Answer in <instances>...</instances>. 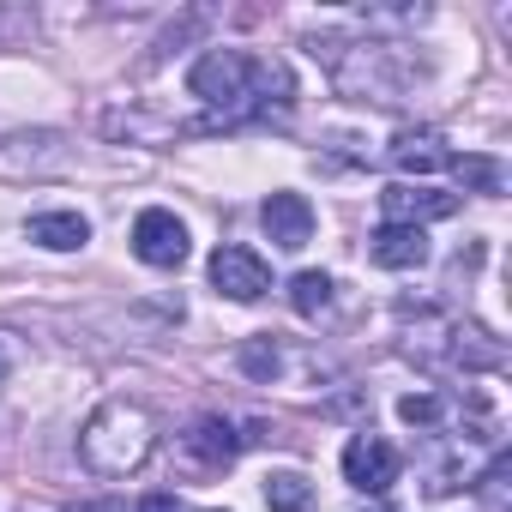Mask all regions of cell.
I'll return each mask as SVG.
<instances>
[{"label":"cell","instance_id":"obj_5","mask_svg":"<svg viewBox=\"0 0 512 512\" xmlns=\"http://www.w3.org/2000/svg\"><path fill=\"white\" fill-rule=\"evenodd\" d=\"M344 482L362 488V494H386L398 482V452L380 440V434H356L344 446Z\"/></svg>","mask_w":512,"mask_h":512},{"label":"cell","instance_id":"obj_14","mask_svg":"<svg viewBox=\"0 0 512 512\" xmlns=\"http://www.w3.org/2000/svg\"><path fill=\"white\" fill-rule=\"evenodd\" d=\"M452 169H458V181H464V187L500 193V163H494V157H452Z\"/></svg>","mask_w":512,"mask_h":512},{"label":"cell","instance_id":"obj_9","mask_svg":"<svg viewBox=\"0 0 512 512\" xmlns=\"http://www.w3.org/2000/svg\"><path fill=\"white\" fill-rule=\"evenodd\" d=\"M392 163L404 169V175H434V169H452V151H446V139L440 133H398L392 139Z\"/></svg>","mask_w":512,"mask_h":512},{"label":"cell","instance_id":"obj_16","mask_svg":"<svg viewBox=\"0 0 512 512\" xmlns=\"http://www.w3.org/2000/svg\"><path fill=\"white\" fill-rule=\"evenodd\" d=\"M241 368H247V374H260V380H272V374H278V350H272L266 338H260V344H247V350H241Z\"/></svg>","mask_w":512,"mask_h":512},{"label":"cell","instance_id":"obj_8","mask_svg":"<svg viewBox=\"0 0 512 512\" xmlns=\"http://www.w3.org/2000/svg\"><path fill=\"white\" fill-rule=\"evenodd\" d=\"M260 217H266V235H272L278 247H290V253L308 247V235H314V205H308L302 193H272Z\"/></svg>","mask_w":512,"mask_h":512},{"label":"cell","instance_id":"obj_7","mask_svg":"<svg viewBox=\"0 0 512 512\" xmlns=\"http://www.w3.org/2000/svg\"><path fill=\"white\" fill-rule=\"evenodd\" d=\"M380 205H386V223H410V229H422V217H452V211H458V199H452V193L410 187V181L386 187V193H380Z\"/></svg>","mask_w":512,"mask_h":512},{"label":"cell","instance_id":"obj_6","mask_svg":"<svg viewBox=\"0 0 512 512\" xmlns=\"http://www.w3.org/2000/svg\"><path fill=\"white\" fill-rule=\"evenodd\" d=\"M368 253H374V266H386V272H416L428 260V229L386 223V229L368 235Z\"/></svg>","mask_w":512,"mask_h":512},{"label":"cell","instance_id":"obj_2","mask_svg":"<svg viewBox=\"0 0 512 512\" xmlns=\"http://www.w3.org/2000/svg\"><path fill=\"white\" fill-rule=\"evenodd\" d=\"M151 446H157V416L133 398H109L79 434V458L97 476H133L151 458Z\"/></svg>","mask_w":512,"mask_h":512},{"label":"cell","instance_id":"obj_3","mask_svg":"<svg viewBox=\"0 0 512 512\" xmlns=\"http://www.w3.org/2000/svg\"><path fill=\"white\" fill-rule=\"evenodd\" d=\"M133 253L145 266H157V272H175L181 260H187V223L175 217V211H139V223H133Z\"/></svg>","mask_w":512,"mask_h":512},{"label":"cell","instance_id":"obj_10","mask_svg":"<svg viewBox=\"0 0 512 512\" xmlns=\"http://www.w3.org/2000/svg\"><path fill=\"white\" fill-rule=\"evenodd\" d=\"M187 452H193L205 470H223V464L241 452V434H235L223 416H199V422L187 428Z\"/></svg>","mask_w":512,"mask_h":512},{"label":"cell","instance_id":"obj_11","mask_svg":"<svg viewBox=\"0 0 512 512\" xmlns=\"http://www.w3.org/2000/svg\"><path fill=\"white\" fill-rule=\"evenodd\" d=\"M31 241L37 247H55V253H73V247L91 241V223L79 211H43V217H31Z\"/></svg>","mask_w":512,"mask_h":512},{"label":"cell","instance_id":"obj_4","mask_svg":"<svg viewBox=\"0 0 512 512\" xmlns=\"http://www.w3.org/2000/svg\"><path fill=\"white\" fill-rule=\"evenodd\" d=\"M211 284L229 302H260L272 290V272H266V260L253 247H217L211 253Z\"/></svg>","mask_w":512,"mask_h":512},{"label":"cell","instance_id":"obj_12","mask_svg":"<svg viewBox=\"0 0 512 512\" xmlns=\"http://www.w3.org/2000/svg\"><path fill=\"white\" fill-rule=\"evenodd\" d=\"M266 506L272 512H314V482L302 470H272L266 476Z\"/></svg>","mask_w":512,"mask_h":512},{"label":"cell","instance_id":"obj_17","mask_svg":"<svg viewBox=\"0 0 512 512\" xmlns=\"http://www.w3.org/2000/svg\"><path fill=\"white\" fill-rule=\"evenodd\" d=\"M139 512H187V506H181L175 494H145V500H139Z\"/></svg>","mask_w":512,"mask_h":512},{"label":"cell","instance_id":"obj_1","mask_svg":"<svg viewBox=\"0 0 512 512\" xmlns=\"http://www.w3.org/2000/svg\"><path fill=\"white\" fill-rule=\"evenodd\" d=\"M187 85H193L199 103L223 109L217 127H229V121H241V115H266V91H272V85L290 91V73L253 61V55H241V49H211V55L187 73Z\"/></svg>","mask_w":512,"mask_h":512},{"label":"cell","instance_id":"obj_15","mask_svg":"<svg viewBox=\"0 0 512 512\" xmlns=\"http://www.w3.org/2000/svg\"><path fill=\"white\" fill-rule=\"evenodd\" d=\"M398 416H404L410 428H434V422L446 416V404H440L434 392H410V398H398Z\"/></svg>","mask_w":512,"mask_h":512},{"label":"cell","instance_id":"obj_13","mask_svg":"<svg viewBox=\"0 0 512 512\" xmlns=\"http://www.w3.org/2000/svg\"><path fill=\"white\" fill-rule=\"evenodd\" d=\"M290 308L308 314V320H320V314L332 308V278H326V272H296V284H290Z\"/></svg>","mask_w":512,"mask_h":512}]
</instances>
